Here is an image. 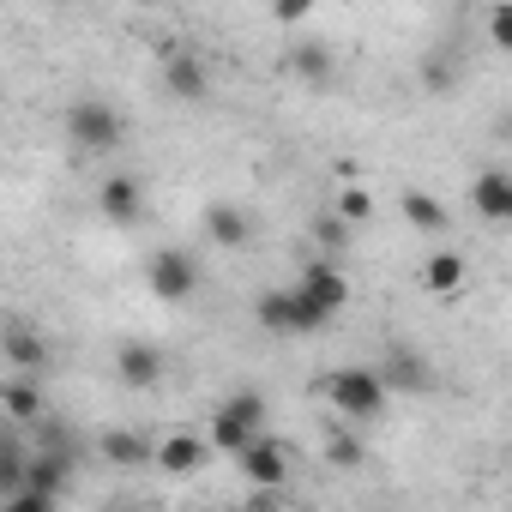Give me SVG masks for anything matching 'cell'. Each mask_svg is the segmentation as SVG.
<instances>
[{"instance_id":"cell-8","label":"cell","mask_w":512,"mask_h":512,"mask_svg":"<svg viewBox=\"0 0 512 512\" xmlns=\"http://www.w3.org/2000/svg\"><path fill=\"white\" fill-rule=\"evenodd\" d=\"M97 211H103L109 223L133 229V223L145 217V181H139V175H127V169L103 175V187H97Z\"/></svg>"},{"instance_id":"cell-3","label":"cell","mask_w":512,"mask_h":512,"mask_svg":"<svg viewBox=\"0 0 512 512\" xmlns=\"http://www.w3.org/2000/svg\"><path fill=\"white\" fill-rule=\"evenodd\" d=\"M67 139H73V151H85V157H109V151L127 145V115H121L109 97H79V103L67 109Z\"/></svg>"},{"instance_id":"cell-16","label":"cell","mask_w":512,"mask_h":512,"mask_svg":"<svg viewBox=\"0 0 512 512\" xmlns=\"http://www.w3.org/2000/svg\"><path fill=\"white\" fill-rule=\"evenodd\" d=\"M290 73H296L302 85H332L338 61H332V49H326L320 37H302V43L290 49Z\"/></svg>"},{"instance_id":"cell-21","label":"cell","mask_w":512,"mask_h":512,"mask_svg":"<svg viewBox=\"0 0 512 512\" xmlns=\"http://www.w3.org/2000/svg\"><path fill=\"white\" fill-rule=\"evenodd\" d=\"M25 452H31V446H19L13 434H0V500L19 488V476H25Z\"/></svg>"},{"instance_id":"cell-7","label":"cell","mask_w":512,"mask_h":512,"mask_svg":"<svg viewBox=\"0 0 512 512\" xmlns=\"http://www.w3.org/2000/svg\"><path fill=\"white\" fill-rule=\"evenodd\" d=\"M235 470H241L253 488H284V482H290V446H284L278 434L260 428V434H253V440L235 452Z\"/></svg>"},{"instance_id":"cell-25","label":"cell","mask_w":512,"mask_h":512,"mask_svg":"<svg viewBox=\"0 0 512 512\" xmlns=\"http://www.w3.org/2000/svg\"><path fill=\"white\" fill-rule=\"evenodd\" d=\"M344 229H350L344 217H320V223H314V241H326V247H344Z\"/></svg>"},{"instance_id":"cell-18","label":"cell","mask_w":512,"mask_h":512,"mask_svg":"<svg viewBox=\"0 0 512 512\" xmlns=\"http://www.w3.org/2000/svg\"><path fill=\"white\" fill-rule=\"evenodd\" d=\"M404 217H410V229H422V235H440V229H452L446 205H440L434 193H422V187H404Z\"/></svg>"},{"instance_id":"cell-2","label":"cell","mask_w":512,"mask_h":512,"mask_svg":"<svg viewBox=\"0 0 512 512\" xmlns=\"http://www.w3.org/2000/svg\"><path fill=\"white\" fill-rule=\"evenodd\" d=\"M253 320H260L266 332H278V338H308V332H326L338 314H326L302 284H278V290H266L260 302H253Z\"/></svg>"},{"instance_id":"cell-24","label":"cell","mask_w":512,"mask_h":512,"mask_svg":"<svg viewBox=\"0 0 512 512\" xmlns=\"http://www.w3.org/2000/svg\"><path fill=\"white\" fill-rule=\"evenodd\" d=\"M308 13H314V0H278V25H290V31H302Z\"/></svg>"},{"instance_id":"cell-4","label":"cell","mask_w":512,"mask_h":512,"mask_svg":"<svg viewBox=\"0 0 512 512\" xmlns=\"http://www.w3.org/2000/svg\"><path fill=\"white\" fill-rule=\"evenodd\" d=\"M266 416H272V404H266V392H229L217 410H211V446L217 452H241L253 434L266 428Z\"/></svg>"},{"instance_id":"cell-5","label":"cell","mask_w":512,"mask_h":512,"mask_svg":"<svg viewBox=\"0 0 512 512\" xmlns=\"http://www.w3.org/2000/svg\"><path fill=\"white\" fill-rule=\"evenodd\" d=\"M145 284H151V296H157V302L181 308V302H193V296H199L205 272H199V260H193L187 247H157L151 260H145Z\"/></svg>"},{"instance_id":"cell-14","label":"cell","mask_w":512,"mask_h":512,"mask_svg":"<svg viewBox=\"0 0 512 512\" xmlns=\"http://www.w3.org/2000/svg\"><path fill=\"white\" fill-rule=\"evenodd\" d=\"M0 410H7L13 422H43L49 416V398H43L37 374H13L7 386H0Z\"/></svg>"},{"instance_id":"cell-17","label":"cell","mask_w":512,"mask_h":512,"mask_svg":"<svg viewBox=\"0 0 512 512\" xmlns=\"http://www.w3.org/2000/svg\"><path fill=\"white\" fill-rule=\"evenodd\" d=\"M205 235H211L217 247H247L253 223H247V211H241V205H211V211H205Z\"/></svg>"},{"instance_id":"cell-1","label":"cell","mask_w":512,"mask_h":512,"mask_svg":"<svg viewBox=\"0 0 512 512\" xmlns=\"http://www.w3.org/2000/svg\"><path fill=\"white\" fill-rule=\"evenodd\" d=\"M320 398L344 416V422H374V416H386V404H392V392H386V380H380V368H332L326 380H320Z\"/></svg>"},{"instance_id":"cell-10","label":"cell","mask_w":512,"mask_h":512,"mask_svg":"<svg viewBox=\"0 0 512 512\" xmlns=\"http://www.w3.org/2000/svg\"><path fill=\"white\" fill-rule=\"evenodd\" d=\"M163 91H169V97H181V103L211 97V73H205V61H199V55H187V49H169V61H163Z\"/></svg>"},{"instance_id":"cell-6","label":"cell","mask_w":512,"mask_h":512,"mask_svg":"<svg viewBox=\"0 0 512 512\" xmlns=\"http://www.w3.org/2000/svg\"><path fill=\"white\" fill-rule=\"evenodd\" d=\"M0 356H7L13 374H43V368L55 362V344H49V332H43L37 320L7 314V320H0Z\"/></svg>"},{"instance_id":"cell-19","label":"cell","mask_w":512,"mask_h":512,"mask_svg":"<svg viewBox=\"0 0 512 512\" xmlns=\"http://www.w3.org/2000/svg\"><path fill=\"white\" fill-rule=\"evenodd\" d=\"M97 452H103V464H121V470L151 464V446H145L139 434H127V428H109V434L97 440Z\"/></svg>"},{"instance_id":"cell-12","label":"cell","mask_w":512,"mask_h":512,"mask_svg":"<svg viewBox=\"0 0 512 512\" xmlns=\"http://www.w3.org/2000/svg\"><path fill=\"white\" fill-rule=\"evenodd\" d=\"M205 452H211V440H199V434H169L163 446H151V464L169 470V476H199V470H205Z\"/></svg>"},{"instance_id":"cell-22","label":"cell","mask_w":512,"mask_h":512,"mask_svg":"<svg viewBox=\"0 0 512 512\" xmlns=\"http://www.w3.org/2000/svg\"><path fill=\"white\" fill-rule=\"evenodd\" d=\"M338 217H344V223H374V193L356 187V181H344V193H338Z\"/></svg>"},{"instance_id":"cell-23","label":"cell","mask_w":512,"mask_h":512,"mask_svg":"<svg viewBox=\"0 0 512 512\" xmlns=\"http://www.w3.org/2000/svg\"><path fill=\"white\" fill-rule=\"evenodd\" d=\"M488 43H494V49H506V43H512V7H506V0L488 13Z\"/></svg>"},{"instance_id":"cell-15","label":"cell","mask_w":512,"mask_h":512,"mask_svg":"<svg viewBox=\"0 0 512 512\" xmlns=\"http://www.w3.org/2000/svg\"><path fill=\"white\" fill-rule=\"evenodd\" d=\"M296 284H302V290H308V296H314L326 314H344V302H350V284H344V272H338L332 260H314V266H308Z\"/></svg>"},{"instance_id":"cell-9","label":"cell","mask_w":512,"mask_h":512,"mask_svg":"<svg viewBox=\"0 0 512 512\" xmlns=\"http://www.w3.org/2000/svg\"><path fill=\"white\" fill-rule=\"evenodd\" d=\"M163 368H169V362H163V350H157V344H145V338H133V344H121V350H115V380H121V386H133V392L157 386V380H163Z\"/></svg>"},{"instance_id":"cell-26","label":"cell","mask_w":512,"mask_h":512,"mask_svg":"<svg viewBox=\"0 0 512 512\" xmlns=\"http://www.w3.org/2000/svg\"><path fill=\"white\" fill-rule=\"evenodd\" d=\"M332 464L356 470V464H362V446H356V440H332Z\"/></svg>"},{"instance_id":"cell-20","label":"cell","mask_w":512,"mask_h":512,"mask_svg":"<svg viewBox=\"0 0 512 512\" xmlns=\"http://www.w3.org/2000/svg\"><path fill=\"white\" fill-rule=\"evenodd\" d=\"M380 380H386V392H422L428 386V362L422 356H392L380 368Z\"/></svg>"},{"instance_id":"cell-13","label":"cell","mask_w":512,"mask_h":512,"mask_svg":"<svg viewBox=\"0 0 512 512\" xmlns=\"http://www.w3.org/2000/svg\"><path fill=\"white\" fill-rule=\"evenodd\" d=\"M470 205L482 211V223H506L512 217V175L506 169H482L470 187Z\"/></svg>"},{"instance_id":"cell-11","label":"cell","mask_w":512,"mask_h":512,"mask_svg":"<svg viewBox=\"0 0 512 512\" xmlns=\"http://www.w3.org/2000/svg\"><path fill=\"white\" fill-rule=\"evenodd\" d=\"M416 284L428 290V296H458L464 284H470V260H464V253H428V260H422V272H416Z\"/></svg>"}]
</instances>
